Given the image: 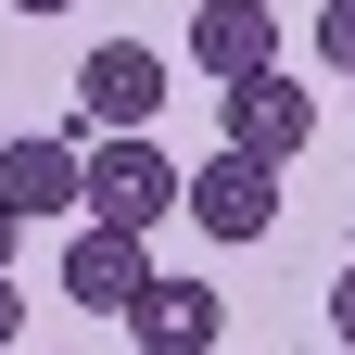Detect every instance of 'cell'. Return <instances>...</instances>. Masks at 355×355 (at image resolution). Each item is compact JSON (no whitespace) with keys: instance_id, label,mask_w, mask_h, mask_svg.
Listing matches in <instances>:
<instances>
[{"instance_id":"obj_11","label":"cell","mask_w":355,"mask_h":355,"mask_svg":"<svg viewBox=\"0 0 355 355\" xmlns=\"http://www.w3.org/2000/svg\"><path fill=\"white\" fill-rule=\"evenodd\" d=\"M13 343H26V292L0 279V355H13Z\"/></svg>"},{"instance_id":"obj_8","label":"cell","mask_w":355,"mask_h":355,"mask_svg":"<svg viewBox=\"0 0 355 355\" xmlns=\"http://www.w3.org/2000/svg\"><path fill=\"white\" fill-rule=\"evenodd\" d=\"M127 330H140V355H216L229 304H216V279H153L140 304H127Z\"/></svg>"},{"instance_id":"obj_6","label":"cell","mask_w":355,"mask_h":355,"mask_svg":"<svg viewBox=\"0 0 355 355\" xmlns=\"http://www.w3.org/2000/svg\"><path fill=\"white\" fill-rule=\"evenodd\" d=\"M304 140H318V102H304V76H241L229 89V153H266V165H304Z\"/></svg>"},{"instance_id":"obj_3","label":"cell","mask_w":355,"mask_h":355,"mask_svg":"<svg viewBox=\"0 0 355 355\" xmlns=\"http://www.w3.org/2000/svg\"><path fill=\"white\" fill-rule=\"evenodd\" d=\"M279 178H292V165H266V153H203V165H191V229L229 241V254L266 241V229H279Z\"/></svg>"},{"instance_id":"obj_5","label":"cell","mask_w":355,"mask_h":355,"mask_svg":"<svg viewBox=\"0 0 355 355\" xmlns=\"http://www.w3.org/2000/svg\"><path fill=\"white\" fill-rule=\"evenodd\" d=\"M0 203H13V216H89V140H76V127L0 140Z\"/></svg>"},{"instance_id":"obj_7","label":"cell","mask_w":355,"mask_h":355,"mask_svg":"<svg viewBox=\"0 0 355 355\" xmlns=\"http://www.w3.org/2000/svg\"><path fill=\"white\" fill-rule=\"evenodd\" d=\"M191 64L216 89L266 76V64H279V13H266V0H203V13H191Z\"/></svg>"},{"instance_id":"obj_4","label":"cell","mask_w":355,"mask_h":355,"mask_svg":"<svg viewBox=\"0 0 355 355\" xmlns=\"http://www.w3.org/2000/svg\"><path fill=\"white\" fill-rule=\"evenodd\" d=\"M140 292H153V241L76 216V241H64V304H76V318H127Z\"/></svg>"},{"instance_id":"obj_12","label":"cell","mask_w":355,"mask_h":355,"mask_svg":"<svg viewBox=\"0 0 355 355\" xmlns=\"http://www.w3.org/2000/svg\"><path fill=\"white\" fill-rule=\"evenodd\" d=\"M13 229H26V216H13V203H0V266H13Z\"/></svg>"},{"instance_id":"obj_14","label":"cell","mask_w":355,"mask_h":355,"mask_svg":"<svg viewBox=\"0 0 355 355\" xmlns=\"http://www.w3.org/2000/svg\"><path fill=\"white\" fill-rule=\"evenodd\" d=\"M343 355H355V343H343Z\"/></svg>"},{"instance_id":"obj_1","label":"cell","mask_w":355,"mask_h":355,"mask_svg":"<svg viewBox=\"0 0 355 355\" xmlns=\"http://www.w3.org/2000/svg\"><path fill=\"white\" fill-rule=\"evenodd\" d=\"M89 216L102 229H165V216H191V165L153 153V127H127V140H89Z\"/></svg>"},{"instance_id":"obj_9","label":"cell","mask_w":355,"mask_h":355,"mask_svg":"<svg viewBox=\"0 0 355 355\" xmlns=\"http://www.w3.org/2000/svg\"><path fill=\"white\" fill-rule=\"evenodd\" d=\"M318 51H330V64L355 76V0H318Z\"/></svg>"},{"instance_id":"obj_10","label":"cell","mask_w":355,"mask_h":355,"mask_svg":"<svg viewBox=\"0 0 355 355\" xmlns=\"http://www.w3.org/2000/svg\"><path fill=\"white\" fill-rule=\"evenodd\" d=\"M330 343H355V266L330 279Z\"/></svg>"},{"instance_id":"obj_13","label":"cell","mask_w":355,"mask_h":355,"mask_svg":"<svg viewBox=\"0 0 355 355\" xmlns=\"http://www.w3.org/2000/svg\"><path fill=\"white\" fill-rule=\"evenodd\" d=\"M13 13H64V0H13Z\"/></svg>"},{"instance_id":"obj_2","label":"cell","mask_w":355,"mask_h":355,"mask_svg":"<svg viewBox=\"0 0 355 355\" xmlns=\"http://www.w3.org/2000/svg\"><path fill=\"white\" fill-rule=\"evenodd\" d=\"M165 51H153V38H102V51H89L76 64V140H89V127H102V140H127V127H153L165 114Z\"/></svg>"}]
</instances>
